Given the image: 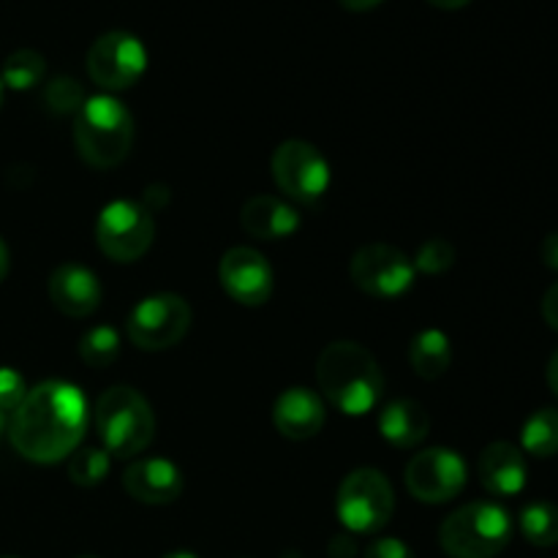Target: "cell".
Here are the masks:
<instances>
[{
    "instance_id": "7",
    "label": "cell",
    "mask_w": 558,
    "mask_h": 558,
    "mask_svg": "<svg viewBox=\"0 0 558 558\" xmlns=\"http://www.w3.org/2000/svg\"><path fill=\"white\" fill-rule=\"evenodd\" d=\"M191 319V305L180 294L158 292L134 305L125 322V336L142 352H163L183 341Z\"/></svg>"
},
{
    "instance_id": "25",
    "label": "cell",
    "mask_w": 558,
    "mask_h": 558,
    "mask_svg": "<svg viewBox=\"0 0 558 558\" xmlns=\"http://www.w3.org/2000/svg\"><path fill=\"white\" fill-rule=\"evenodd\" d=\"M109 474V452L96 450V447H76L69 458V477L74 485L93 488Z\"/></svg>"
},
{
    "instance_id": "33",
    "label": "cell",
    "mask_w": 558,
    "mask_h": 558,
    "mask_svg": "<svg viewBox=\"0 0 558 558\" xmlns=\"http://www.w3.org/2000/svg\"><path fill=\"white\" fill-rule=\"evenodd\" d=\"M548 385H550V390H554V396L558 398V349L548 363Z\"/></svg>"
},
{
    "instance_id": "31",
    "label": "cell",
    "mask_w": 558,
    "mask_h": 558,
    "mask_svg": "<svg viewBox=\"0 0 558 558\" xmlns=\"http://www.w3.org/2000/svg\"><path fill=\"white\" fill-rule=\"evenodd\" d=\"M539 254H543L545 267H550V270H558V232L548 234V238L543 240V248H539Z\"/></svg>"
},
{
    "instance_id": "2",
    "label": "cell",
    "mask_w": 558,
    "mask_h": 558,
    "mask_svg": "<svg viewBox=\"0 0 558 558\" xmlns=\"http://www.w3.org/2000/svg\"><path fill=\"white\" fill-rule=\"evenodd\" d=\"M319 390L338 412L363 417L379 407L385 396V376L365 347L354 341H336L316 360Z\"/></svg>"
},
{
    "instance_id": "5",
    "label": "cell",
    "mask_w": 558,
    "mask_h": 558,
    "mask_svg": "<svg viewBox=\"0 0 558 558\" xmlns=\"http://www.w3.org/2000/svg\"><path fill=\"white\" fill-rule=\"evenodd\" d=\"M510 539V512L494 501L461 507L439 529V543L450 558H496Z\"/></svg>"
},
{
    "instance_id": "29",
    "label": "cell",
    "mask_w": 558,
    "mask_h": 558,
    "mask_svg": "<svg viewBox=\"0 0 558 558\" xmlns=\"http://www.w3.org/2000/svg\"><path fill=\"white\" fill-rule=\"evenodd\" d=\"M365 558H414V550L398 537H381L365 548Z\"/></svg>"
},
{
    "instance_id": "9",
    "label": "cell",
    "mask_w": 558,
    "mask_h": 558,
    "mask_svg": "<svg viewBox=\"0 0 558 558\" xmlns=\"http://www.w3.org/2000/svg\"><path fill=\"white\" fill-rule=\"evenodd\" d=\"M270 169L278 189L300 205H316L330 189V163L311 142H281L272 153Z\"/></svg>"
},
{
    "instance_id": "16",
    "label": "cell",
    "mask_w": 558,
    "mask_h": 558,
    "mask_svg": "<svg viewBox=\"0 0 558 558\" xmlns=\"http://www.w3.org/2000/svg\"><path fill=\"white\" fill-rule=\"evenodd\" d=\"M49 300L60 314L85 319L101 305V283L96 272L82 265H60L49 276Z\"/></svg>"
},
{
    "instance_id": "8",
    "label": "cell",
    "mask_w": 558,
    "mask_h": 558,
    "mask_svg": "<svg viewBox=\"0 0 558 558\" xmlns=\"http://www.w3.org/2000/svg\"><path fill=\"white\" fill-rule=\"evenodd\" d=\"M153 238H156L153 216L136 202L114 199L98 213L96 243L112 262L129 265L142 259L150 251Z\"/></svg>"
},
{
    "instance_id": "3",
    "label": "cell",
    "mask_w": 558,
    "mask_h": 558,
    "mask_svg": "<svg viewBox=\"0 0 558 558\" xmlns=\"http://www.w3.org/2000/svg\"><path fill=\"white\" fill-rule=\"evenodd\" d=\"M74 145L93 169H112L129 158L134 118L114 96H93L74 114Z\"/></svg>"
},
{
    "instance_id": "34",
    "label": "cell",
    "mask_w": 558,
    "mask_h": 558,
    "mask_svg": "<svg viewBox=\"0 0 558 558\" xmlns=\"http://www.w3.org/2000/svg\"><path fill=\"white\" fill-rule=\"evenodd\" d=\"M9 267H11V254H9V245L0 240V283L5 281V276H9Z\"/></svg>"
},
{
    "instance_id": "14",
    "label": "cell",
    "mask_w": 558,
    "mask_h": 558,
    "mask_svg": "<svg viewBox=\"0 0 558 558\" xmlns=\"http://www.w3.org/2000/svg\"><path fill=\"white\" fill-rule=\"evenodd\" d=\"M123 488L142 505H172L183 494V472L167 458H142L125 469Z\"/></svg>"
},
{
    "instance_id": "37",
    "label": "cell",
    "mask_w": 558,
    "mask_h": 558,
    "mask_svg": "<svg viewBox=\"0 0 558 558\" xmlns=\"http://www.w3.org/2000/svg\"><path fill=\"white\" fill-rule=\"evenodd\" d=\"M0 104H3V82H0Z\"/></svg>"
},
{
    "instance_id": "28",
    "label": "cell",
    "mask_w": 558,
    "mask_h": 558,
    "mask_svg": "<svg viewBox=\"0 0 558 558\" xmlns=\"http://www.w3.org/2000/svg\"><path fill=\"white\" fill-rule=\"evenodd\" d=\"M25 396V379L14 368H0V412H16Z\"/></svg>"
},
{
    "instance_id": "17",
    "label": "cell",
    "mask_w": 558,
    "mask_h": 558,
    "mask_svg": "<svg viewBox=\"0 0 558 558\" xmlns=\"http://www.w3.org/2000/svg\"><path fill=\"white\" fill-rule=\"evenodd\" d=\"M477 474L488 494L510 499L526 488V458H523L521 447L510 445V441H494L480 456Z\"/></svg>"
},
{
    "instance_id": "13",
    "label": "cell",
    "mask_w": 558,
    "mask_h": 558,
    "mask_svg": "<svg viewBox=\"0 0 558 558\" xmlns=\"http://www.w3.org/2000/svg\"><path fill=\"white\" fill-rule=\"evenodd\" d=\"M218 278H221V287L234 303L248 305H265L272 294V267L265 256L256 248L248 245H238V248H229L221 256V265H218Z\"/></svg>"
},
{
    "instance_id": "19",
    "label": "cell",
    "mask_w": 558,
    "mask_h": 558,
    "mask_svg": "<svg viewBox=\"0 0 558 558\" xmlns=\"http://www.w3.org/2000/svg\"><path fill=\"white\" fill-rule=\"evenodd\" d=\"M240 223L251 238L283 240L300 229V216L289 202L278 196H254L240 210Z\"/></svg>"
},
{
    "instance_id": "18",
    "label": "cell",
    "mask_w": 558,
    "mask_h": 558,
    "mask_svg": "<svg viewBox=\"0 0 558 558\" xmlns=\"http://www.w3.org/2000/svg\"><path fill=\"white\" fill-rule=\"evenodd\" d=\"M379 434L398 450H409L425 441L430 434V417L425 407L414 398H396L379 412Z\"/></svg>"
},
{
    "instance_id": "26",
    "label": "cell",
    "mask_w": 558,
    "mask_h": 558,
    "mask_svg": "<svg viewBox=\"0 0 558 558\" xmlns=\"http://www.w3.org/2000/svg\"><path fill=\"white\" fill-rule=\"evenodd\" d=\"M85 101V90L74 76H58L44 87V107L52 114H76Z\"/></svg>"
},
{
    "instance_id": "4",
    "label": "cell",
    "mask_w": 558,
    "mask_h": 558,
    "mask_svg": "<svg viewBox=\"0 0 558 558\" xmlns=\"http://www.w3.org/2000/svg\"><path fill=\"white\" fill-rule=\"evenodd\" d=\"M104 450L114 458H134L156 434V417L142 392L134 387H109L93 409Z\"/></svg>"
},
{
    "instance_id": "12",
    "label": "cell",
    "mask_w": 558,
    "mask_h": 558,
    "mask_svg": "<svg viewBox=\"0 0 558 558\" xmlns=\"http://www.w3.org/2000/svg\"><path fill=\"white\" fill-rule=\"evenodd\" d=\"M466 461L456 450L430 447L407 463V488L423 505H445L466 488Z\"/></svg>"
},
{
    "instance_id": "21",
    "label": "cell",
    "mask_w": 558,
    "mask_h": 558,
    "mask_svg": "<svg viewBox=\"0 0 558 558\" xmlns=\"http://www.w3.org/2000/svg\"><path fill=\"white\" fill-rule=\"evenodd\" d=\"M521 450L534 458L558 456V412L556 409H537L523 423Z\"/></svg>"
},
{
    "instance_id": "30",
    "label": "cell",
    "mask_w": 558,
    "mask_h": 558,
    "mask_svg": "<svg viewBox=\"0 0 558 558\" xmlns=\"http://www.w3.org/2000/svg\"><path fill=\"white\" fill-rule=\"evenodd\" d=\"M543 319H545V325L550 327V330L558 332V281L554 283V287H548V292H545Z\"/></svg>"
},
{
    "instance_id": "10",
    "label": "cell",
    "mask_w": 558,
    "mask_h": 558,
    "mask_svg": "<svg viewBox=\"0 0 558 558\" xmlns=\"http://www.w3.org/2000/svg\"><path fill=\"white\" fill-rule=\"evenodd\" d=\"M354 287L379 300H396L414 287V262L387 243L363 245L349 265Z\"/></svg>"
},
{
    "instance_id": "38",
    "label": "cell",
    "mask_w": 558,
    "mask_h": 558,
    "mask_svg": "<svg viewBox=\"0 0 558 558\" xmlns=\"http://www.w3.org/2000/svg\"><path fill=\"white\" fill-rule=\"evenodd\" d=\"M0 430H3V412H0Z\"/></svg>"
},
{
    "instance_id": "32",
    "label": "cell",
    "mask_w": 558,
    "mask_h": 558,
    "mask_svg": "<svg viewBox=\"0 0 558 558\" xmlns=\"http://www.w3.org/2000/svg\"><path fill=\"white\" fill-rule=\"evenodd\" d=\"M338 3L349 11H371V9H376L379 3H385V0H338Z\"/></svg>"
},
{
    "instance_id": "22",
    "label": "cell",
    "mask_w": 558,
    "mask_h": 558,
    "mask_svg": "<svg viewBox=\"0 0 558 558\" xmlns=\"http://www.w3.org/2000/svg\"><path fill=\"white\" fill-rule=\"evenodd\" d=\"M521 534L537 548H554L558 545V507L550 501H532L521 510L518 518Z\"/></svg>"
},
{
    "instance_id": "24",
    "label": "cell",
    "mask_w": 558,
    "mask_h": 558,
    "mask_svg": "<svg viewBox=\"0 0 558 558\" xmlns=\"http://www.w3.org/2000/svg\"><path fill=\"white\" fill-rule=\"evenodd\" d=\"M120 354V336L114 327L101 325L87 330L80 338V357L85 360L90 368H109Z\"/></svg>"
},
{
    "instance_id": "39",
    "label": "cell",
    "mask_w": 558,
    "mask_h": 558,
    "mask_svg": "<svg viewBox=\"0 0 558 558\" xmlns=\"http://www.w3.org/2000/svg\"><path fill=\"white\" fill-rule=\"evenodd\" d=\"M82 558H93V556H82Z\"/></svg>"
},
{
    "instance_id": "23",
    "label": "cell",
    "mask_w": 558,
    "mask_h": 558,
    "mask_svg": "<svg viewBox=\"0 0 558 558\" xmlns=\"http://www.w3.org/2000/svg\"><path fill=\"white\" fill-rule=\"evenodd\" d=\"M44 71H47V60L36 49H16L5 58L3 74L0 82L11 90H31L38 82L44 80Z\"/></svg>"
},
{
    "instance_id": "20",
    "label": "cell",
    "mask_w": 558,
    "mask_h": 558,
    "mask_svg": "<svg viewBox=\"0 0 558 558\" xmlns=\"http://www.w3.org/2000/svg\"><path fill=\"white\" fill-rule=\"evenodd\" d=\"M409 363H412L414 374L425 381L441 379V376L450 371L452 365V343L450 338L441 330H428L417 332L414 341L409 343Z\"/></svg>"
},
{
    "instance_id": "11",
    "label": "cell",
    "mask_w": 558,
    "mask_h": 558,
    "mask_svg": "<svg viewBox=\"0 0 558 558\" xmlns=\"http://www.w3.org/2000/svg\"><path fill=\"white\" fill-rule=\"evenodd\" d=\"M147 71V49L125 31L104 33L87 52V74L104 90H125Z\"/></svg>"
},
{
    "instance_id": "1",
    "label": "cell",
    "mask_w": 558,
    "mask_h": 558,
    "mask_svg": "<svg viewBox=\"0 0 558 558\" xmlns=\"http://www.w3.org/2000/svg\"><path fill=\"white\" fill-rule=\"evenodd\" d=\"M87 425V403L69 381H41L27 390L11 417V445L33 463H58L80 447Z\"/></svg>"
},
{
    "instance_id": "6",
    "label": "cell",
    "mask_w": 558,
    "mask_h": 558,
    "mask_svg": "<svg viewBox=\"0 0 558 558\" xmlns=\"http://www.w3.org/2000/svg\"><path fill=\"white\" fill-rule=\"evenodd\" d=\"M396 510L392 485L379 469H354L338 488V521L352 534H376L390 523Z\"/></svg>"
},
{
    "instance_id": "35",
    "label": "cell",
    "mask_w": 558,
    "mask_h": 558,
    "mask_svg": "<svg viewBox=\"0 0 558 558\" xmlns=\"http://www.w3.org/2000/svg\"><path fill=\"white\" fill-rule=\"evenodd\" d=\"M430 5H436V9H445V11H456V9H463V5H469L472 0H428Z\"/></svg>"
},
{
    "instance_id": "27",
    "label": "cell",
    "mask_w": 558,
    "mask_h": 558,
    "mask_svg": "<svg viewBox=\"0 0 558 558\" xmlns=\"http://www.w3.org/2000/svg\"><path fill=\"white\" fill-rule=\"evenodd\" d=\"M456 265V245L445 238L425 240L423 248L414 256V270L425 272V276H441Z\"/></svg>"
},
{
    "instance_id": "15",
    "label": "cell",
    "mask_w": 558,
    "mask_h": 558,
    "mask_svg": "<svg viewBox=\"0 0 558 558\" xmlns=\"http://www.w3.org/2000/svg\"><path fill=\"white\" fill-rule=\"evenodd\" d=\"M325 403L308 387H289L276 398V407H272V423L283 439H314L325 428Z\"/></svg>"
},
{
    "instance_id": "36",
    "label": "cell",
    "mask_w": 558,
    "mask_h": 558,
    "mask_svg": "<svg viewBox=\"0 0 558 558\" xmlns=\"http://www.w3.org/2000/svg\"><path fill=\"white\" fill-rule=\"evenodd\" d=\"M163 558H199V556L191 554V550H172V554H167Z\"/></svg>"
}]
</instances>
